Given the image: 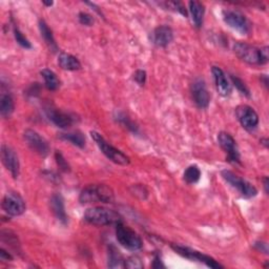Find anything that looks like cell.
<instances>
[{
	"label": "cell",
	"instance_id": "30",
	"mask_svg": "<svg viewBox=\"0 0 269 269\" xmlns=\"http://www.w3.org/2000/svg\"><path fill=\"white\" fill-rule=\"evenodd\" d=\"M230 79H231V81H233L234 86H235L241 92H242L243 95H245L246 97H250V91H249L248 88L246 87V85H245V83H244L242 80H241V79L238 78V77H235L234 75H230Z\"/></svg>",
	"mask_w": 269,
	"mask_h": 269
},
{
	"label": "cell",
	"instance_id": "25",
	"mask_svg": "<svg viewBox=\"0 0 269 269\" xmlns=\"http://www.w3.org/2000/svg\"><path fill=\"white\" fill-rule=\"evenodd\" d=\"M60 138L63 139V140L73 143L74 145H76V146H78L80 148H83L86 146V137L83 136V134L80 133V132H72V133H67V134H60Z\"/></svg>",
	"mask_w": 269,
	"mask_h": 269
},
{
	"label": "cell",
	"instance_id": "34",
	"mask_svg": "<svg viewBox=\"0 0 269 269\" xmlns=\"http://www.w3.org/2000/svg\"><path fill=\"white\" fill-rule=\"evenodd\" d=\"M134 79L140 87H143L145 85L146 81V73L142 70H138L134 74Z\"/></svg>",
	"mask_w": 269,
	"mask_h": 269
},
{
	"label": "cell",
	"instance_id": "3",
	"mask_svg": "<svg viewBox=\"0 0 269 269\" xmlns=\"http://www.w3.org/2000/svg\"><path fill=\"white\" fill-rule=\"evenodd\" d=\"M85 220L90 224L97 226H106L121 223L122 218L118 212L113 209H108L105 207H91L89 208L83 216Z\"/></svg>",
	"mask_w": 269,
	"mask_h": 269
},
{
	"label": "cell",
	"instance_id": "13",
	"mask_svg": "<svg viewBox=\"0 0 269 269\" xmlns=\"http://www.w3.org/2000/svg\"><path fill=\"white\" fill-rule=\"evenodd\" d=\"M218 141L221 147L227 154V160L233 163H240V153L235 139L228 133L222 132L218 136Z\"/></svg>",
	"mask_w": 269,
	"mask_h": 269
},
{
	"label": "cell",
	"instance_id": "1",
	"mask_svg": "<svg viewBox=\"0 0 269 269\" xmlns=\"http://www.w3.org/2000/svg\"><path fill=\"white\" fill-rule=\"evenodd\" d=\"M234 51L241 60L248 64H253V66H257V64L260 66V64L267 63L269 57L268 46L257 49L256 46L244 42H237L234 45Z\"/></svg>",
	"mask_w": 269,
	"mask_h": 269
},
{
	"label": "cell",
	"instance_id": "28",
	"mask_svg": "<svg viewBox=\"0 0 269 269\" xmlns=\"http://www.w3.org/2000/svg\"><path fill=\"white\" fill-rule=\"evenodd\" d=\"M14 36H15V39L17 41V43L21 45L22 48L24 49H32V44L31 42L29 41V39L26 38V37L20 32V30L18 29V27H15L14 29Z\"/></svg>",
	"mask_w": 269,
	"mask_h": 269
},
{
	"label": "cell",
	"instance_id": "33",
	"mask_svg": "<svg viewBox=\"0 0 269 269\" xmlns=\"http://www.w3.org/2000/svg\"><path fill=\"white\" fill-rule=\"evenodd\" d=\"M133 189H134L133 192H134L135 196L139 197V198L142 199V200L146 199L148 191L146 190V188L143 186V185H134Z\"/></svg>",
	"mask_w": 269,
	"mask_h": 269
},
{
	"label": "cell",
	"instance_id": "17",
	"mask_svg": "<svg viewBox=\"0 0 269 269\" xmlns=\"http://www.w3.org/2000/svg\"><path fill=\"white\" fill-rule=\"evenodd\" d=\"M46 116H48L50 121H52L55 125L60 128H68L72 126L74 120L73 118L57 108H48L46 109Z\"/></svg>",
	"mask_w": 269,
	"mask_h": 269
},
{
	"label": "cell",
	"instance_id": "22",
	"mask_svg": "<svg viewBox=\"0 0 269 269\" xmlns=\"http://www.w3.org/2000/svg\"><path fill=\"white\" fill-rule=\"evenodd\" d=\"M14 109L15 104L12 96L8 94H2L0 97V114L3 118H8L14 113Z\"/></svg>",
	"mask_w": 269,
	"mask_h": 269
},
{
	"label": "cell",
	"instance_id": "26",
	"mask_svg": "<svg viewBox=\"0 0 269 269\" xmlns=\"http://www.w3.org/2000/svg\"><path fill=\"white\" fill-rule=\"evenodd\" d=\"M201 171L197 165H190L184 172V180L188 184H194L200 180Z\"/></svg>",
	"mask_w": 269,
	"mask_h": 269
},
{
	"label": "cell",
	"instance_id": "14",
	"mask_svg": "<svg viewBox=\"0 0 269 269\" xmlns=\"http://www.w3.org/2000/svg\"><path fill=\"white\" fill-rule=\"evenodd\" d=\"M191 94L194 103H196L200 108L208 107L210 102V96L204 80L197 79L192 83Z\"/></svg>",
	"mask_w": 269,
	"mask_h": 269
},
{
	"label": "cell",
	"instance_id": "8",
	"mask_svg": "<svg viewBox=\"0 0 269 269\" xmlns=\"http://www.w3.org/2000/svg\"><path fill=\"white\" fill-rule=\"evenodd\" d=\"M223 19L229 27L241 34L245 35L250 31V23L247 20V18L238 11H224Z\"/></svg>",
	"mask_w": 269,
	"mask_h": 269
},
{
	"label": "cell",
	"instance_id": "15",
	"mask_svg": "<svg viewBox=\"0 0 269 269\" xmlns=\"http://www.w3.org/2000/svg\"><path fill=\"white\" fill-rule=\"evenodd\" d=\"M174 39V32L168 25H160L155 29L152 34L153 43L160 48L168 46Z\"/></svg>",
	"mask_w": 269,
	"mask_h": 269
},
{
	"label": "cell",
	"instance_id": "39",
	"mask_svg": "<svg viewBox=\"0 0 269 269\" xmlns=\"http://www.w3.org/2000/svg\"><path fill=\"white\" fill-rule=\"evenodd\" d=\"M42 3H43L44 5H46V6H52L54 2H53V1H49V2H46V1H43Z\"/></svg>",
	"mask_w": 269,
	"mask_h": 269
},
{
	"label": "cell",
	"instance_id": "18",
	"mask_svg": "<svg viewBox=\"0 0 269 269\" xmlns=\"http://www.w3.org/2000/svg\"><path fill=\"white\" fill-rule=\"evenodd\" d=\"M51 208L52 211L61 223L66 224L68 222V216L64 208V201L60 193H55L51 198Z\"/></svg>",
	"mask_w": 269,
	"mask_h": 269
},
{
	"label": "cell",
	"instance_id": "38",
	"mask_svg": "<svg viewBox=\"0 0 269 269\" xmlns=\"http://www.w3.org/2000/svg\"><path fill=\"white\" fill-rule=\"evenodd\" d=\"M261 143H262V144H264L266 147H268V140H267V139H262V140H261Z\"/></svg>",
	"mask_w": 269,
	"mask_h": 269
},
{
	"label": "cell",
	"instance_id": "4",
	"mask_svg": "<svg viewBox=\"0 0 269 269\" xmlns=\"http://www.w3.org/2000/svg\"><path fill=\"white\" fill-rule=\"evenodd\" d=\"M90 136L92 138V140L96 142V144L100 148V151L112 162L119 165H128L129 162H131L129 158L125 154H123L121 151H119L118 148L114 147L112 144H109L99 133L90 132Z\"/></svg>",
	"mask_w": 269,
	"mask_h": 269
},
{
	"label": "cell",
	"instance_id": "37",
	"mask_svg": "<svg viewBox=\"0 0 269 269\" xmlns=\"http://www.w3.org/2000/svg\"><path fill=\"white\" fill-rule=\"evenodd\" d=\"M263 182H264V188H265V192L266 193H268V178L267 177H265L264 178V180H263Z\"/></svg>",
	"mask_w": 269,
	"mask_h": 269
},
{
	"label": "cell",
	"instance_id": "36",
	"mask_svg": "<svg viewBox=\"0 0 269 269\" xmlns=\"http://www.w3.org/2000/svg\"><path fill=\"white\" fill-rule=\"evenodd\" d=\"M165 266L162 263V260L159 255H157L154 259V263H153V268H164Z\"/></svg>",
	"mask_w": 269,
	"mask_h": 269
},
{
	"label": "cell",
	"instance_id": "27",
	"mask_svg": "<svg viewBox=\"0 0 269 269\" xmlns=\"http://www.w3.org/2000/svg\"><path fill=\"white\" fill-rule=\"evenodd\" d=\"M161 5H164L168 10H172V11H175V12H178L180 14H182L183 16L186 17L187 16V12L186 10H185V6L181 3V2H178V1H169V2H163V3H160Z\"/></svg>",
	"mask_w": 269,
	"mask_h": 269
},
{
	"label": "cell",
	"instance_id": "6",
	"mask_svg": "<svg viewBox=\"0 0 269 269\" xmlns=\"http://www.w3.org/2000/svg\"><path fill=\"white\" fill-rule=\"evenodd\" d=\"M221 175H222V177H223V179L230 185V186L235 188L236 190H238V192L242 197L254 198L257 196L258 190L254 185H252L243 178L239 177V176L236 175L235 173L225 170V171H222Z\"/></svg>",
	"mask_w": 269,
	"mask_h": 269
},
{
	"label": "cell",
	"instance_id": "24",
	"mask_svg": "<svg viewBox=\"0 0 269 269\" xmlns=\"http://www.w3.org/2000/svg\"><path fill=\"white\" fill-rule=\"evenodd\" d=\"M124 259L122 255L115 246H110L108 248V263L107 266L109 268H123L124 267Z\"/></svg>",
	"mask_w": 269,
	"mask_h": 269
},
{
	"label": "cell",
	"instance_id": "10",
	"mask_svg": "<svg viewBox=\"0 0 269 269\" xmlns=\"http://www.w3.org/2000/svg\"><path fill=\"white\" fill-rule=\"evenodd\" d=\"M24 140L32 150L41 157H46L50 154V146L44 139L33 129H26L23 134Z\"/></svg>",
	"mask_w": 269,
	"mask_h": 269
},
{
	"label": "cell",
	"instance_id": "12",
	"mask_svg": "<svg viewBox=\"0 0 269 269\" xmlns=\"http://www.w3.org/2000/svg\"><path fill=\"white\" fill-rule=\"evenodd\" d=\"M236 115L241 125L244 128L252 131L255 129L259 124V116L256 110L248 105H241L237 107Z\"/></svg>",
	"mask_w": 269,
	"mask_h": 269
},
{
	"label": "cell",
	"instance_id": "7",
	"mask_svg": "<svg viewBox=\"0 0 269 269\" xmlns=\"http://www.w3.org/2000/svg\"><path fill=\"white\" fill-rule=\"evenodd\" d=\"M172 248L178 255H180V256H182L184 258H186V259L192 260V261L201 262V263L205 264L206 266H208L210 268H216L217 269V268H223L224 267L223 265H221L220 263H218L215 259H212L211 257H209L207 255H204V254L198 252V250H194V249H191L189 247H185V246H181V245H176V244H173Z\"/></svg>",
	"mask_w": 269,
	"mask_h": 269
},
{
	"label": "cell",
	"instance_id": "35",
	"mask_svg": "<svg viewBox=\"0 0 269 269\" xmlns=\"http://www.w3.org/2000/svg\"><path fill=\"white\" fill-rule=\"evenodd\" d=\"M0 260H1V261H8V260L12 261L13 257L11 256V254H8L3 248H1L0 249Z\"/></svg>",
	"mask_w": 269,
	"mask_h": 269
},
{
	"label": "cell",
	"instance_id": "2",
	"mask_svg": "<svg viewBox=\"0 0 269 269\" xmlns=\"http://www.w3.org/2000/svg\"><path fill=\"white\" fill-rule=\"evenodd\" d=\"M115 199L113 189L104 184L89 185L82 189L79 201L81 204L90 203H113Z\"/></svg>",
	"mask_w": 269,
	"mask_h": 269
},
{
	"label": "cell",
	"instance_id": "23",
	"mask_svg": "<svg viewBox=\"0 0 269 269\" xmlns=\"http://www.w3.org/2000/svg\"><path fill=\"white\" fill-rule=\"evenodd\" d=\"M41 76L44 79V85L46 89L50 90H56L60 87V81L53 71L44 69L41 71Z\"/></svg>",
	"mask_w": 269,
	"mask_h": 269
},
{
	"label": "cell",
	"instance_id": "32",
	"mask_svg": "<svg viewBox=\"0 0 269 269\" xmlns=\"http://www.w3.org/2000/svg\"><path fill=\"white\" fill-rule=\"evenodd\" d=\"M78 18H79L80 23L83 24V25L90 26V25H92V23H94V18H92V17H91L90 14H88V13H85V12L79 13Z\"/></svg>",
	"mask_w": 269,
	"mask_h": 269
},
{
	"label": "cell",
	"instance_id": "31",
	"mask_svg": "<svg viewBox=\"0 0 269 269\" xmlns=\"http://www.w3.org/2000/svg\"><path fill=\"white\" fill-rule=\"evenodd\" d=\"M55 159H56V162L59 166V169L63 172H70V165L68 163V161L64 159L63 155L60 152H56L55 154Z\"/></svg>",
	"mask_w": 269,
	"mask_h": 269
},
{
	"label": "cell",
	"instance_id": "16",
	"mask_svg": "<svg viewBox=\"0 0 269 269\" xmlns=\"http://www.w3.org/2000/svg\"><path fill=\"white\" fill-rule=\"evenodd\" d=\"M211 73L215 79L216 89L219 94L223 97H227L231 94V85L229 83L225 73L218 67H212Z\"/></svg>",
	"mask_w": 269,
	"mask_h": 269
},
{
	"label": "cell",
	"instance_id": "29",
	"mask_svg": "<svg viewBox=\"0 0 269 269\" xmlns=\"http://www.w3.org/2000/svg\"><path fill=\"white\" fill-rule=\"evenodd\" d=\"M124 267L129 268V269H142L143 268V262L141 261V259L137 257V256H132L129 257L127 260H125L124 262Z\"/></svg>",
	"mask_w": 269,
	"mask_h": 269
},
{
	"label": "cell",
	"instance_id": "20",
	"mask_svg": "<svg viewBox=\"0 0 269 269\" xmlns=\"http://www.w3.org/2000/svg\"><path fill=\"white\" fill-rule=\"evenodd\" d=\"M189 12L191 15V19L193 24L197 27H201L203 23L204 13H205V8L204 5L199 1H190L189 2Z\"/></svg>",
	"mask_w": 269,
	"mask_h": 269
},
{
	"label": "cell",
	"instance_id": "21",
	"mask_svg": "<svg viewBox=\"0 0 269 269\" xmlns=\"http://www.w3.org/2000/svg\"><path fill=\"white\" fill-rule=\"evenodd\" d=\"M39 30H40L42 38L44 39L45 43L48 44L49 49L52 52H57L58 51L57 43H56V41H55V38H54L51 29L49 27V25L46 24V22L44 20L39 21Z\"/></svg>",
	"mask_w": 269,
	"mask_h": 269
},
{
	"label": "cell",
	"instance_id": "19",
	"mask_svg": "<svg viewBox=\"0 0 269 269\" xmlns=\"http://www.w3.org/2000/svg\"><path fill=\"white\" fill-rule=\"evenodd\" d=\"M58 63L60 68L66 71H78L81 69L80 61L75 56L68 53L59 54Z\"/></svg>",
	"mask_w": 269,
	"mask_h": 269
},
{
	"label": "cell",
	"instance_id": "11",
	"mask_svg": "<svg viewBox=\"0 0 269 269\" xmlns=\"http://www.w3.org/2000/svg\"><path fill=\"white\" fill-rule=\"evenodd\" d=\"M1 160L5 169L13 176V178L17 179L20 172V163L17 154L11 146L5 144L1 146Z\"/></svg>",
	"mask_w": 269,
	"mask_h": 269
},
{
	"label": "cell",
	"instance_id": "9",
	"mask_svg": "<svg viewBox=\"0 0 269 269\" xmlns=\"http://www.w3.org/2000/svg\"><path fill=\"white\" fill-rule=\"evenodd\" d=\"M1 206L7 215L13 217L20 216L25 211V203L17 192H7L2 199Z\"/></svg>",
	"mask_w": 269,
	"mask_h": 269
},
{
	"label": "cell",
	"instance_id": "5",
	"mask_svg": "<svg viewBox=\"0 0 269 269\" xmlns=\"http://www.w3.org/2000/svg\"><path fill=\"white\" fill-rule=\"evenodd\" d=\"M116 237L118 242L128 250L136 252L143 246L141 238L132 228L125 226L122 222L116 225Z\"/></svg>",
	"mask_w": 269,
	"mask_h": 269
}]
</instances>
